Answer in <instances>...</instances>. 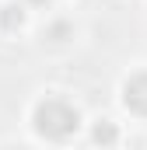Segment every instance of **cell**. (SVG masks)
I'll use <instances>...</instances> for the list:
<instances>
[{"mask_svg": "<svg viewBox=\"0 0 147 150\" xmlns=\"http://www.w3.org/2000/svg\"><path fill=\"white\" fill-rule=\"evenodd\" d=\"M123 101L133 108V112L147 115V74H137L126 80V87H123Z\"/></svg>", "mask_w": 147, "mask_h": 150, "instance_id": "cell-2", "label": "cell"}, {"mask_svg": "<svg viewBox=\"0 0 147 150\" xmlns=\"http://www.w3.org/2000/svg\"><path fill=\"white\" fill-rule=\"evenodd\" d=\"M35 4H46V0H35Z\"/></svg>", "mask_w": 147, "mask_h": 150, "instance_id": "cell-5", "label": "cell"}, {"mask_svg": "<svg viewBox=\"0 0 147 150\" xmlns=\"http://www.w3.org/2000/svg\"><path fill=\"white\" fill-rule=\"evenodd\" d=\"M77 122H81L77 112L60 98H49V101H42L35 108V129L42 136H49V140H67L77 129Z\"/></svg>", "mask_w": 147, "mask_h": 150, "instance_id": "cell-1", "label": "cell"}, {"mask_svg": "<svg viewBox=\"0 0 147 150\" xmlns=\"http://www.w3.org/2000/svg\"><path fill=\"white\" fill-rule=\"evenodd\" d=\"M0 25H4V28H18V25H21V11H18V7H4Z\"/></svg>", "mask_w": 147, "mask_h": 150, "instance_id": "cell-3", "label": "cell"}, {"mask_svg": "<svg viewBox=\"0 0 147 150\" xmlns=\"http://www.w3.org/2000/svg\"><path fill=\"white\" fill-rule=\"evenodd\" d=\"M95 140H98V143H112V140H116V129H112V126H98V129H95Z\"/></svg>", "mask_w": 147, "mask_h": 150, "instance_id": "cell-4", "label": "cell"}]
</instances>
